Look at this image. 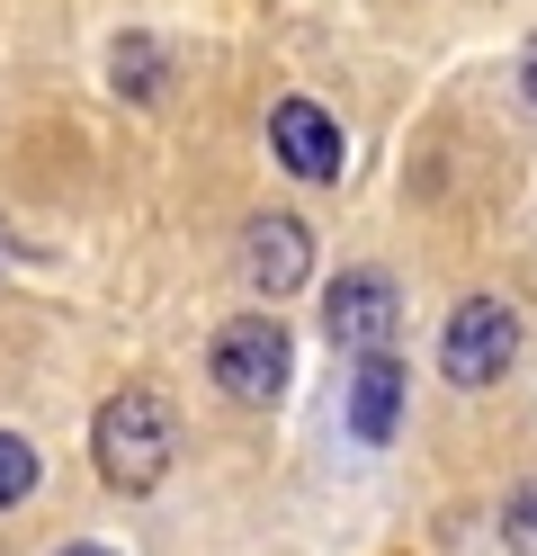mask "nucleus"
Segmentation results:
<instances>
[{"label":"nucleus","instance_id":"nucleus-2","mask_svg":"<svg viewBox=\"0 0 537 556\" xmlns=\"http://www.w3.org/2000/svg\"><path fill=\"white\" fill-rule=\"evenodd\" d=\"M520 359V315L501 296H465L448 332H439V368H448V387H493V377H511Z\"/></svg>","mask_w":537,"mask_h":556},{"label":"nucleus","instance_id":"nucleus-11","mask_svg":"<svg viewBox=\"0 0 537 556\" xmlns=\"http://www.w3.org/2000/svg\"><path fill=\"white\" fill-rule=\"evenodd\" d=\"M520 90H528V109H537V46L520 54Z\"/></svg>","mask_w":537,"mask_h":556},{"label":"nucleus","instance_id":"nucleus-3","mask_svg":"<svg viewBox=\"0 0 537 556\" xmlns=\"http://www.w3.org/2000/svg\"><path fill=\"white\" fill-rule=\"evenodd\" d=\"M286 368H296V341H286L278 315H233L215 332V387L233 404H269L286 387Z\"/></svg>","mask_w":537,"mask_h":556},{"label":"nucleus","instance_id":"nucleus-4","mask_svg":"<svg viewBox=\"0 0 537 556\" xmlns=\"http://www.w3.org/2000/svg\"><path fill=\"white\" fill-rule=\"evenodd\" d=\"M394 324H404V296H394L385 269H341L332 296H322V332L341 341V351H394Z\"/></svg>","mask_w":537,"mask_h":556},{"label":"nucleus","instance_id":"nucleus-8","mask_svg":"<svg viewBox=\"0 0 537 556\" xmlns=\"http://www.w3.org/2000/svg\"><path fill=\"white\" fill-rule=\"evenodd\" d=\"M117 90H126V99H153V90H162V46H153V37H126V46H117Z\"/></svg>","mask_w":537,"mask_h":556},{"label":"nucleus","instance_id":"nucleus-5","mask_svg":"<svg viewBox=\"0 0 537 556\" xmlns=\"http://www.w3.org/2000/svg\"><path fill=\"white\" fill-rule=\"evenodd\" d=\"M269 144H278V162L296 170V180H314V189H332L341 162H349L332 109H314V99H278V109H269Z\"/></svg>","mask_w":537,"mask_h":556},{"label":"nucleus","instance_id":"nucleus-6","mask_svg":"<svg viewBox=\"0 0 537 556\" xmlns=\"http://www.w3.org/2000/svg\"><path fill=\"white\" fill-rule=\"evenodd\" d=\"M242 269H251V288L278 305L286 288H305V269H314V233H305L296 216H251V233H242Z\"/></svg>","mask_w":537,"mask_h":556},{"label":"nucleus","instance_id":"nucleus-7","mask_svg":"<svg viewBox=\"0 0 537 556\" xmlns=\"http://www.w3.org/2000/svg\"><path fill=\"white\" fill-rule=\"evenodd\" d=\"M349 431L368 448H385L394 431H404V368H394V351L358 359V377H349Z\"/></svg>","mask_w":537,"mask_h":556},{"label":"nucleus","instance_id":"nucleus-12","mask_svg":"<svg viewBox=\"0 0 537 556\" xmlns=\"http://www.w3.org/2000/svg\"><path fill=\"white\" fill-rule=\"evenodd\" d=\"M54 556H117V547H99V539H72V547H54Z\"/></svg>","mask_w":537,"mask_h":556},{"label":"nucleus","instance_id":"nucleus-9","mask_svg":"<svg viewBox=\"0 0 537 556\" xmlns=\"http://www.w3.org/2000/svg\"><path fill=\"white\" fill-rule=\"evenodd\" d=\"M27 494H36V448H27L18 431H0V511L27 503Z\"/></svg>","mask_w":537,"mask_h":556},{"label":"nucleus","instance_id":"nucleus-1","mask_svg":"<svg viewBox=\"0 0 537 556\" xmlns=\"http://www.w3.org/2000/svg\"><path fill=\"white\" fill-rule=\"evenodd\" d=\"M90 458H99V476L117 484V494H153V484L170 476V458H179V422H170V404H162V395H143V387L107 395V404H99V422H90Z\"/></svg>","mask_w":537,"mask_h":556},{"label":"nucleus","instance_id":"nucleus-10","mask_svg":"<svg viewBox=\"0 0 537 556\" xmlns=\"http://www.w3.org/2000/svg\"><path fill=\"white\" fill-rule=\"evenodd\" d=\"M501 547H511V556H537V484L511 494V511H501Z\"/></svg>","mask_w":537,"mask_h":556}]
</instances>
